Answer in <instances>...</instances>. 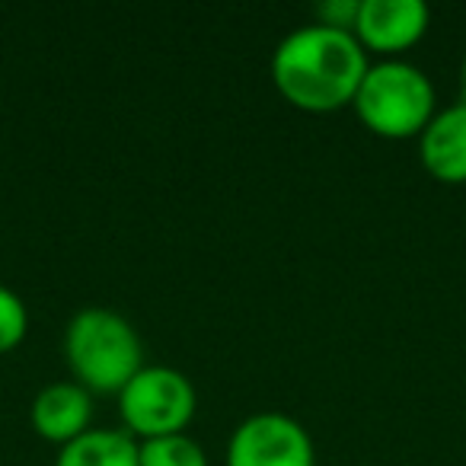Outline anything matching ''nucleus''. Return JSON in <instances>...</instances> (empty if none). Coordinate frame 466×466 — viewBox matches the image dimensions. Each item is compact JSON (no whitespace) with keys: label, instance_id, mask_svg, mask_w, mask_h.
Masks as SVG:
<instances>
[{"label":"nucleus","instance_id":"obj_1","mask_svg":"<svg viewBox=\"0 0 466 466\" xmlns=\"http://www.w3.org/2000/svg\"><path fill=\"white\" fill-rule=\"evenodd\" d=\"M368 67V52L355 33L310 23L275 46L272 84L294 109L323 116L355 103Z\"/></svg>","mask_w":466,"mask_h":466},{"label":"nucleus","instance_id":"obj_2","mask_svg":"<svg viewBox=\"0 0 466 466\" xmlns=\"http://www.w3.org/2000/svg\"><path fill=\"white\" fill-rule=\"evenodd\" d=\"M65 358L74 380L84 390L118 396L125 383L144 368V345L122 313L86 307L67 323Z\"/></svg>","mask_w":466,"mask_h":466},{"label":"nucleus","instance_id":"obj_3","mask_svg":"<svg viewBox=\"0 0 466 466\" xmlns=\"http://www.w3.org/2000/svg\"><path fill=\"white\" fill-rule=\"evenodd\" d=\"M351 106L374 135L390 137V141L419 137L438 112L428 74L396 58L368 67Z\"/></svg>","mask_w":466,"mask_h":466},{"label":"nucleus","instance_id":"obj_4","mask_svg":"<svg viewBox=\"0 0 466 466\" xmlns=\"http://www.w3.org/2000/svg\"><path fill=\"white\" fill-rule=\"evenodd\" d=\"M198 406L195 387L182 370L167 364H144L118 393V412H122L125 431L131 438H167L182 434L188 428Z\"/></svg>","mask_w":466,"mask_h":466},{"label":"nucleus","instance_id":"obj_5","mask_svg":"<svg viewBox=\"0 0 466 466\" xmlns=\"http://www.w3.org/2000/svg\"><path fill=\"white\" fill-rule=\"evenodd\" d=\"M227 466H317V453L300 421L285 412H259L230 434Z\"/></svg>","mask_w":466,"mask_h":466},{"label":"nucleus","instance_id":"obj_6","mask_svg":"<svg viewBox=\"0 0 466 466\" xmlns=\"http://www.w3.org/2000/svg\"><path fill=\"white\" fill-rule=\"evenodd\" d=\"M431 10L425 0H361L355 20V39L364 52L400 55L419 46L428 33Z\"/></svg>","mask_w":466,"mask_h":466},{"label":"nucleus","instance_id":"obj_7","mask_svg":"<svg viewBox=\"0 0 466 466\" xmlns=\"http://www.w3.org/2000/svg\"><path fill=\"white\" fill-rule=\"evenodd\" d=\"M29 419H33V428L39 431V438L65 447L84 431H90L93 396L77 380L48 383V387H42L35 393Z\"/></svg>","mask_w":466,"mask_h":466},{"label":"nucleus","instance_id":"obj_8","mask_svg":"<svg viewBox=\"0 0 466 466\" xmlns=\"http://www.w3.org/2000/svg\"><path fill=\"white\" fill-rule=\"evenodd\" d=\"M421 167L447 186L466 182V106L453 103L438 109L419 135Z\"/></svg>","mask_w":466,"mask_h":466},{"label":"nucleus","instance_id":"obj_9","mask_svg":"<svg viewBox=\"0 0 466 466\" xmlns=\"http://www.w3.org/2000/svg\"><path fill=\"white\" fill-rule=\"evenodd\" d=\"M55 466H141L137 441L118 428H90L61 447Z\"/></svg>","mask_w":466,"mask_h":466},{"label":"nucleus","instance_id":"obj_10","mask_svg":"<svg viewBox=\"0 0 466 466\" xmlns=\"http://www.w3.org/2000/svg\"><path fill=\"white\" fill-rule=\"evenodd\" d=\"M137 457H141V466H208L201 444L188 438L186 431L141 441L137 444Z\"/></svg>","mask_w":466,"mask_h":466},{"label":"nucleus","instance_id":"obj_11","mask_svg":"<svg viewBox=\"0 0 466 466\" xmlns=\"http://www.w3.org/2000/svg\"><path fill=\"white\" fill-rule=\"evenodd\" d=\"M26 332H29L26 304H23V298L16 291L0 285V355H7L16 345H23Z\"/></svg>","mask_w":466,"mask_h":466},{"label":"nucleus","instance_id":"obj_12","mask_svg":"<svg viewBox=\"0 0 466 466\" xmlns=\"http://www.w3.org/2000/svg\"><path fill=\"white\" fill-rule=\"evenodd\" d=\"M358 10H361V0H323L313 16H317L319 26H332V29H345L351 33L358 20Z\"/></svg>","mask_w":466,"mask_h":466},{"label":"nucleus","instance_id":"obj_13","mask_svg":"<svg viewBox=\"0 0 466 466\" xmlns=\"http://www.w3.org/2000/svg\"><path fill=\"white\" fill-rule=\"evenodd\" d=\"M457 86H460V103L466 106V58H463V65H460V80H457Z\"/></svg>","mask_w":466,"mask_h":466}]
</instances>
